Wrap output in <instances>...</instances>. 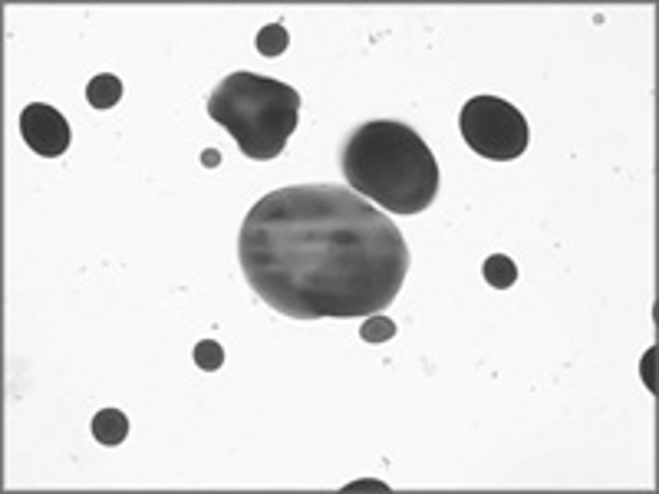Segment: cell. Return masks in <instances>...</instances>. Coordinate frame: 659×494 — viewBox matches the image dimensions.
Returning a JSON list of instances; mask_svg holds the SVG:
<instances>
[{
    "mask_svg": "<svg viewBox=\"0 0 659 494\" xmlns=\"http://www.w3.org/2000/svg\"><path fill=\"white\" fill-rule=\"evenodd\" d=\"M208 116L231 132L247 159L271 162L287 149L301 122V93L261 73H231L215 86Z\"/></svg>",
    "mask_w": 659,
    "mask_h": 494,
    "instance_id": "3957f363",
    "label": "cell"
},
{
    "mask_svg": "<svg viewBox=\"0 0 659 494\" xmlns=\"http://www.w3.org/2000/svg\"><path fill=\"white\" fill-rule=\"evenodd\" d=\"M201 159H205V165H211V168H215L218 162H221V155H218V152H211V149H208L205 155H201Z\"/></svg>",
    "mask_w": 659,
    "mask_h": 494,
    "instance_id": "5bb4252c",
    "label": "cell"
},
{
    "mask_svg": "<svg viewBox=\"0 0 659 494\" xmlns=\"http://www.w3.org/2000/svg\"><path fill=\"white\" fill-rule=\"evenodd\" d=\"M359 336L367 340V343H386L395 336V323L383 313H373V317L363 320V327H359Z\"/></svg>",
    "mask_w": 659,
    "mask_h": 494,
    "instance_id": "30bf717a",
    "label": "cell"
},
{
    "mask_svg": "<svg viewBox=\"0 0 659 494\" xmlns=\"http://www.w3.org/2000/svg\"><path fill=\"white\" fill-rule=\"evenodd\" d=\"M481 277L488 280L491 287L508 290L518 280V267H515V261H511L508 254H491L488 261H485V267H481Z\"/></svg>",
    "mask_w": 659,
    "mask_h": 494,
    "instance_id": "ba28073f",
    "label": "cell"
},
{
    "mask_svg": "<svg viewBox=\"0 0 659 494\" xmlns=\"http://www.w3.org/2000/svg\"><path fill=\"white\" fill-rule=\"evenodd\" d=\"M347 491H389V485H383V481H353V485H347Z\"/></svg>",
    "mask_w": 659,
    "mask_h": 494,
    "instance_id": "7c38bea8",
    "label": "cell"
},
{
    "mask_svg": "<svg viewBox=\"0 0 659 494\" xmlns=\"http://www.w3.org/2000/svg\"><path fill=\"white\" fill-rule=\"evenodd\" d=\"M86 99L93 109H113L119 99H123V79L113 73H99L89 79L86 86Z\"/></svg>",
    "mask_w": 659,
    "mask_h": 494,
    "instance_id": "52a82bcc",
    "label": "cell"
},
{
    "mask_svg": "<svg viewBox=\"0 0 659 494\" xmlns=\"http://www.w3.org/2000/svg\"><path fill=\"white\" fill-rule=\"evenodd\" d=\"M257 53L267 56V60H277V56L287 50V30H283V23H267V27H261V33H257Z\"/></svg>",
    "mask_w": 659,
    "mask_h": 494,
    "instance_id": "9c48e42d",
    "label": "cell"
},
{
    "mask_svg": "<svg viewBox=\"0 0 659 494\" xmlns=\"http://www.w3.org/2000/svg\"><path fill=\"white\" fill-rule=\"evenodd\" d=\"M343 175L369 205L393 215H419L439 195V162L405 122L373 119L349 132Z\"/></svg>",
    "mask_w": 659,
    "mask_h": 494,
    "instance_id": "7a4b0ae2",
    "label": "cell"
},
{
    "mask_svg": "<svg viewBox=\"0 0 659 494\" xmlns=\"http://www.w3.org/2000/svg\"><path fill=\"white\" fill-rule=\"evenodd\" d=\"M461 139L471 152L491 162H515L527 149V119L521 109L498 96H475L459 112Z\"/></svg>",
    "mask_w": 659,
    "mask_h": 494,
    "instance_id": "277c9868",
    "label": "cell"
},
{
    "mask_svg": "<svg viewBox=\"0 0 659 494\" xmlns=\"http://www.w3.org/2000/svg\"><path fill=\"white\" fill-rule=\"evenodd\" d=\"M653 359H656V350H650L646 359H643V383L650 386V389H656V383H653Z\"/></svg>",
    "mask_w": 659,
    "mask_h": 494,
    "instance_id": "4fadbf2b",
    "label": "cell"
},
{
    "mask_svg": "<svg viewBox=\"0 0 659 494\" xmlns=\"http://www.w3.org/2000/svg\"><path fill=\"white\" fill-rule=\"evenodd\" d=\"M195 363H198V369H205V373H218V369L225 366V350H221V343H215V340H201V343L195 346Z\"/></svg>",
    "mask_w": 659,
    "mask_h": 494,
    "instance_id": "8fae6325",
    "label": "cell"
},
{
    "mask_svg": "<svg viewBox=\"0 0 659 494\" xmlns=\"http://www.w3.org/2000/svg\"><path fill=\"white\" fill-rule=\"evenodd\" d=\"M89 432H93V439L99 445H123L125 435H129V419L119 409H99L93 415Z\"/></svg>",
    "mask_w": 659,
    "mask_h": 494,
    "instance_id": "8992f818",
    "label": "cell"
},
{
    "mask_svg": "<svg viewBox=\"0 0 659 494\" xmlns=\"http://www.w3.org/2000/svg\"><path fill=\"white\" fill-rule=\"evenodd\" d=\"M20 135L43 159H57L70 149V122L60 109L47 103H30L20 112Z\"/></svg>",
    "mask_w": 659,
    "mask_h": 494,
    "instance_id": "5b68a950",
    "label": "cell"
},
{
    "mask_svg": "<svg viewBox=\"0 0 659 494\" xmlns=\"http://www.w3.org/2000/svg\"><path fill=\"white\" fill-rule=\"evenodd\" d=\"M245 280L293 320L383 313L409 274V244L376 205L347 185L274 188L237 234Z\"/></svg>",
    "mask_w": 659,
    "mask_h": 494,
    "instance_id": "6da1fadb",
    "label": "cell"
}]
</instances>
